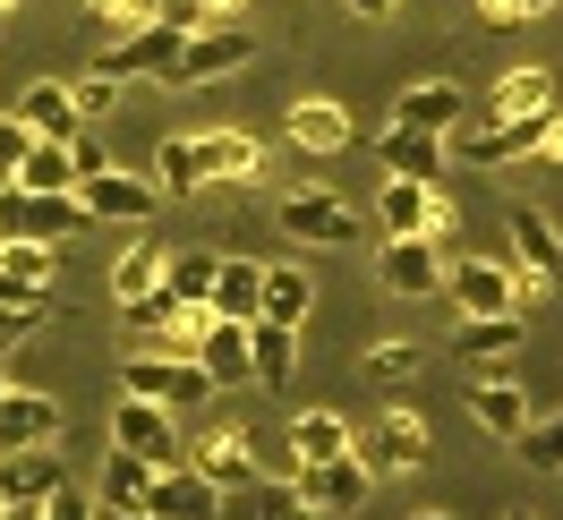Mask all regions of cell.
Wrapping results in <instances>:
<instances>
[{
	"label": "cell",
	"instance_id": "6da1fadb",
	"mask_svg": "<svg viewBox=\"0 0 563 520\" xmlns=\"http://www.w3.org/2000/svg\"><path fill=\"white\" fill-rule=\"evenodd\" d=\"M120 392H137V401H163V410H197V401H213L222 384L206 376V358L197 350H137L129 342V358H120Z\"/></svg>",
	"mask_w": 563,
	"mask_h": 520
},
{
	"label": "cell",
	"instance_id": "7a4b0ae2",
	"mask_svg": "<svg viewBox=\"0 0 563 520\" xmlns=\"http://www.w3.org/2000/svg\"><path fill=\"white\" fill-rule=\"evenodd\" d=\"M444 299H453L461 316H521L529 281H521V265H495V256H453V265H444Z\"/></svg>",
	"mask_w": 563,
	"mask_h": 520
},
{
	"label": "cell",
	"instance_id": "3957f363",
	"mask_svg": "<svg viewBox=\"0 0 563 520\" xmlns=\"http://www.w3.org/2000/svg\"><path fill=\"white\" fill-rule=\"evenodd\" d=\"M247 60H256V35L247 26H197V35L179 43V60H172V95H188V86H213V77H240Z\"/></svg>",
	"mask_w": 563,
	"mask_h": 520
},
{
	"label": "cell",
	"instance_id": "277c9868",
	"mask_svg": "<svg viewBox=\"0 0 563 520\" xmlns=\"http://www.w3.org/2000/svg\"><path fill=\"white\" fill-rule=\"evenodd\" d=\"M179 410H163V401H137V392H120L111 401V444L137 452V461H154V469H179L188 461V444H179Z\"/></svg>",
	"mask_w": 563,
	"mask_h": 520
},
{
	"label": "cell",
	"instance_id": "5b68a950",
	"mask_svg": "<svg viewBox=\"0 0 563 520\" xmlns=\"http://www.w3.org/2000/svg\"><path fill=\"white\" fill-rule=\"evenodd\" d=\"M376 222H385V240H444V231H453L444 179H385V197H376Z\"/></svg>",
	"mask_w": 563,
	"mask_h": 520
},
{
	"label": "cell",
	"instance_id": "8992f818",
	"mask_svg": "<svg viewBox=\"0 0 563 520\" xmlns=\"http://www.w3.org/2000/svg\"><path fill=\"white\" fill-rule=\"evenodd\" d=\"M274 222L299 247H351V231H358L351 206H342L333 188H282V197H274Z\"/></svg>",
	"mask_w": 563,
	"mask_h": 520
},
{
	"label": "cell",
	"instance_id": "52a82bcc",
	"mask_svg": "<svg viewBox=\"0 0 563 520\" xmlns=\"http://www.w3.org/2000/svg\"><path fill=\"white\" fill-rule=\"evenodd\" d=\"M52 274H60V247L52 240L0 231V299H9V308H52Z\"/></svg>",
	"mask_w": 563,
	"mask_h": 520
},
{
	"label": "cell",
	"instance_id": "ba28073f",
	"mask_svg": "<svg viewBox=\"0 0 563 520\" xmlns=\"http://www.w3.org/2000/svg\"><path fill=\"white\" fill-rule=\"evenodd\" d=\"M290 478H299V495H308L317 512H358V504H367V486H376V461L351 444L342 461H299Z\"/></svg>",
	"mask_w": 563,
	"mask_h": 520
},
{
	"label": "cell",
	"instance_id": "9c48e42d",
	"mask_svg": "<svg viewBox=\"0 0 563 520\" xmlns=\"http://www.w3.org/2000/svg\"><path fill=\"white\" fill-rule=\"evenodd\" d=\"M393 120H401V129H435V137H453V129L478 120V103H470V86H453V77H419V86L393 95Z\"/></svg>",
	"mask_w": 563,
	"mask_h": 520
},
{
	"label": "cell",
	"instance_id": "30bf717a",
	"mask_svg": "<svg viewBox=\"0 0 563 520\" xmlns=\"http://www.w3.org/2000/svg\"><path fill=\"white\" fill-rule=\"evenodd\" d=\"M504 231H512V265H521L529 290H563V231L555 222H547L538 206H512Z\"/></svg>",
	"mask_w": 563,
	"mask_h": 520
},
{
	"label": "cell",
	"instance_id": "8fae6325",
	"mask_svg": "<svg viewBox=\"0 0 563 520\" xmlns=\"http://www.w3.org/2000/svg\"><path fill=\"white\" fill-rule=\"evenodd\" d=\"M547 111H555V69L521 60V69H504L478 95V129H495V120H547Z\"/></svg>",
	"mask_w": 563,
	"mask_h": 520
},
{
	"label": "cell",
	"instance_id": "7c38bea8",
	"mask_svg": "<svg viewBox=\"0 0 563 520\" xmlns=\"http://www.w3.org/2000/svg\"><path fill=\"white\" fill-rule=\"evenodd\" d=\"M376 281H385V299H444V256H435V240H385Z\"/></svg>",
	"mask_w": 563,
	"mask_h": 520
},
{
	"label": "cell",
	"instance_id": "4fadbf2b",
	"mask_svg": "<svg viewBox=\"0 0 563 520\" xmlns=\"http://www.w3.org/2000/svg\"><path fill=\"white\" fill-rule=\"evenodd\" d=\"M179 43H188L179 26H129V35L103 43V60H95V69H111L120 86H129V77H154V86H163L172 60H179Z\"/></svg>",
	"mask_w": 563,
	"mask_h": 520
},
{
	"label": "cell",
	"instance_id": "5bb4252c",
	"mask_svg": "<svg viewBox=\"0 0 563 520\" xmlns=\"http://www.w3.org/2000/svg\"><path fill=\"white\" fill-rule=\"evenodd\" d=\"M77 222H86V206L77 197H35V188H0V231H18V240H69Z\"/></svg>",
	"mask_w": 563,
	"mask_h": 520
},
{
	"label": "cell",
	"instance_id": "9a60e30c",
	"mask_svg": "<svg viewBox=\"0 0 563 520\" xmlns=\"http://www.w3.org/2000/svg\"><path fill=\"white\" fill-rule=\"evenodd\" d=\"M77 206H86V222H145L163 206V188L137 172H95V179H77Z\"/></svg>",
	"mask_w": 563,
	"mask_h": 520
},
{
	"label": "cell",
	"instance_id": "2e32d148",
	"mask_svg": "<svg viewBox=\"0 0 563 520\" xmlns=\"http://www.w3.org/2000/svg\"><path fill=\"white\" fill-rule=\"evenodd\" d=\"M358 452H367L376 469H401V478H410V469H427V418H419V410H401V401H393V410L376 418L367 435H358Z\"/></svg>",
	"mask_w": 563,
	"mask_h": 520
},
{
	"label": "cell",
	"instance_id": "e0dca14e",
	"mask_svg": "<svg viewBox=\"0 0 563 520\" xmlns=\"http://www.w3.org/2000/svg\"><path fill=\"white\" fill-rule=\"evenodd\" d=\"M188 461H197L222 495H231V486H247V478H265V461H256V444H247V427H231V418H222V427H206V435L188 444Z\"/></svg>",
	"mask_w": 563,
	"mask_h": 520
},
{
	"label": "cell",
	"instance_id": "ac0fdd59",
	"mask_svg": "<svg viewBox=\"0 0 563 520\" xmlns=\"http://www.w3.org/2000/svg\"><path fill=\"white\" fill-rule=\"evenodd\" d=\"M52 444H60V401L9 384V401H0V452H52Z\"/></svg>",
	"mask_w": 563,
	"mask_h": 520
},
{
	"label": "cell",
	"instance_id": "d6986e66",
	"mask_svg": "<svg viewBox=\"0 0 563 520\" xmlns=\"http://www.w3.org/2000/svg\"><path fill=\"white\" fill-rule=\"evenodd\" d=\"M154 520H222V486L197 469V461H179V469H163L154 478V504H145Z\"/></svg>",
	"mask_w": 563,
	"mask_h": 520
},
{
	"label": "cell",
	"instance_id": "ffe728a7",
	"mask_svg": "<svg viewBox=\"0 0 563 520\" xmlns=\"http://www.w3.org/2000/svg\"><path fill=\"white\" fill-rule=\"evenodd\" d=\"M282 145H299V154H342V145H351V111L324 103V95H299V103L282 111Z\"/></svg>",
	"mask_w": 563,
	"mask_h": 520
},
{
	"label": "cell",
	"instance_id": "44dd1931",
	"mask_svg": "<svg viewBox=\"0 0 563 520\" xmlns=\"http://www.w3.org/2000/svg\"><path fill=\"white\" fill-rule=\"evenodd\" d=\"M470 418H478L487 435H504V444H521L529 427H538V418H529V392L512 376H470Z\"/></svg>",
	"mask_w": 563,
	"mask_h": 520
},
{
	"label": "cell",
	"instance_id": "7402d4cb",
	"mask_svg": "<svg viewBox=\"0 0 563 520\" xmlns=\"http://www.w3.org/2000/svg\"><path fill=\"white\" fill-rule=\"evenodd\" d=\"M265 145L247 137V129H206V179L213 188H265Z\"/></svg>",
	"mask_w": 563,
	"mask_h": 520
},
{
	"label": "cell",
	"instance_id": "603a6c76",
	"mask_svg": "<svg viewBox=\"0 0 563 520\" xmlns=\"http://www.w3.org/2000/svg\"><path fill=\"white\" fill-rule=\"evenodd\" d=\"M529 342V324L521 316H461V333H453V350L470 358V376L487 367V376H504V358Z\"/></svg>",
	"mask_w": 563,
	"mask_h": 520
},
{
	"label": "cell",
	"instance_id": "cb8c5ba5",
	"mask_svg": "<svg viewBox=\"0 0 563 520\" xmlns=\"http://www.w3.org/2000/svg\"><path fill=\"white\" fill-rule=\"evenodd\" d=\"M197 358H206V376L231 392V384H256V333H247L240 316H213V333L197 342Z\"/></svg>",
	"mask_w": 563,
	"mask_h": 520
},
{
	"label": "cell",
	"instance_id": "d4e9b609",
	"mask_svg": "<svg viewBox=\"0 0 563 520\" xmlns=\"http://www.w3.org/2000/svg\"><path fill=\"white\" fill-rule=\"evenodd\" d=\"M376 163H385V179H444V137L393 120L385 137H376Z\"/></svg>",
	"mask_w": 563,
	"mask_h": 520
},
{
	"label": "cell",
	"instance_id": "484cf974",
	"mask_svg": "<svg viewBox=\"0 0 563 520\" xmlns=\"http://www.w3.org/2000/svg\"><path fill=\"white\" fill-rule=\"evenodd\" d=\"M18 120H26L35 137H60V145H69L77 129H86V120H77V95H69V77H35V86L18 95Z\"/></svg>",
	"mask_w": 563,
	"mask_h": 520
},
{
	"label": "cell",
	"instance_id": "4316f807",
	"mask_svg": "<svg viewBox=\"0 0 563 520\" xmlns=\"http://www.w3.org/2000/svg\"><path fill=\"white\" fill-rule=\"evenodd\" d=\"M282 435H290V469H299V461H342V452L358 444L342 410H299L290 427H282Z\"/></svg>",
	"mask_w": 563,
	"mask_h": 520
},
{
	"label": "cell",
	"instance_id": "83f0119b",
	"mask_svg": "<svg viewBox=\"0 0 563 520\" xmlns=\"http://www.w3.org/2000/svg\"><path fill=\"white\" fill-rule=\"evenodd\" d=\"M154 478H163L154 461H137V452L111 444V461H103V478H95V495H103L111 512H145V504H154Z\"/></svg>",
	"mask_w": 563,
	"mask_h": 520
},
{
	"label": "cell",
	"instance_id": "f1b7e54d",
	"mask_svg": "<svg viewBox=\"0 0 563 520\" xmlns=\"http://www.w3.org/2000/svg\"><path fill=\"white\" fill-rule=\"evenodd\" d=\"M9 188H35V197H77V145L35 137V154L18 163V179H9Z\"/></svg>",
	"mask_w": 563,
	"mask_h": 520
},
{
	"label": "cell",
	"instance_id": "f546056e",
	"mask_svg": "<svg viewBox=\"0 0 563 520\" xmlns=\"http://www.w3.org/2000/svg\"><path fill=\"white\" fill-rule=\"evenodd\" d=\"M299 504H308V495H299V478H247V486H231V495H222V520H290Z\"/></svg>",
	"mask_w": 563,
	"mask_h": 520
},
{
	"label": "cell",
	"instance_id": "4dcf8cb0",
	"mask_svg": "<svg viewBox=\"0 0 563 520\" xmlns=\"http://www.w3.org/2000/svg\"><path fill=\"white\" fill-rule=\"evenodd\" d=\"M154 188H163V197H197V188H213V179H206V137H163V145H154Z\"/></svg>",
	"mask_w": 563,
	"mask_h": 520
},
{
	"label": "cell",
	"instance_id": "1f68e13d",
	"mask_svg": "<svg viewBox=\"0 0 563 520\" xmlns=\"http://www.w3.org/2000/svg\"><path fill=\"white\" fill-rule=\"evenodd\" d=\"M213 316H240V324H256V316H265V265H256V256H222Z\"/></svg>",
	"mask_w": 563,
	"mask_h": 520
},
{
	"label": "cell",
	"instance_id": "d6a6232c",
	"mask_svg": "<svg viewBox=\"0 0 563 520\" xmlns=\"http://www.w3.org/2000/svg\"><path fill=\"white\" fill-rule=\"evenodd\" d=\"M213 281H222V256H213V247H172L163 290H172L179 308H213Z\"/></svg>",
	"mask_w": 563,
	"mask_h": 520
},
{
	"label": "cell",
	"instance_id": "836d02e7",
	"mask_svg": "<svg viewBox=\"0 0 563 520\" xmlns=\"http://www.w3.org/2000/svg\"><path fill=\"white\" fill-rule=\"evenodd\" d=\"M247 333H256V384H265V392H282V384L299 376V324H274V316H256Z\"/></svg>",
	"mask_w": 563,
	"mask_h": 520
},
{
	"label": "cell",
	"instance_id": "e575fe53",
	"mask_svg": "<svg viewBox=\"0 0 563 520\" xmlns=\"http://www.w3.org/2000/svg\"><path fill=\"white\" fill-rule=\"evenodd\" d=\"M163 265H172V247H154V240H137L120 265H111V299L120 308H137V299H154L163 290Z\"/></svg>",
	"mask_w": 563,
	"mask_h": 520
},
{
	"label": "cell",
	"instance_id": "d590c367",
	"mask_svg": "<svg viewBox=\"0 0 563 520\" xmlns=\"http://www.w3.org/2000/svg\"><path fill=\"white\" fill-rule=\"evenodd\" d=\"M308 308H317V281L299 265H265V316L274 324H308Z\"/></svg>",
	"mask_w": 563,
	"mask_h": 520
},
{
	"label": "cell",
	"instance_id": "8d00e7d4",
	"mask_svg": "<svg viewBox=\"0 0 563 520\" xmlns=\"http://www.w3.org/2000/svg\"><path fill=\"white\" fill-rule=\"evenodd\" d=\"M52 452H0V495H9V504H43V495H52Z\"/></svg>",
	"mask_w": 563,
	"mask_h": 520
},
{
	"label": "cell",
	"instance_id": "74e56055",
	"mask_svg": "<svg viewBox=\"0 0 563 520\" xmlns=\"http://www.w3.org/2000/svg\"><path fill=\"white\" fill-rule=\"evenodd\" d=\"M358 367H367V384H376V392H401V384H419L427 358H419V342H376Z\"/></svg>",
	"mask_w": 563,
	"mask_h": 520
},
{
	"label": "cell",
	"instance_id": "f35d334b",
	"mask_svg": "<svg viewBox=\"0 0 563 520\" xmlns=\"http://www.w3.org/2000/svg\"><path fill=\"white\" fill-rule=\"evenodd\" d=\"M69 95H77V120H111V111H120V77H111V69H86Z\"/></svg>",
	"mask_w": 563,
	"mask_h": 520
},
{
	"label": "cell",
	"instance_id": "ab89813d",
	"mask_svg": "<svg viewBox=\"0 0 563 520\" xmlns=\"http://www.w3.org/2000/svg\"><path fill=\"white\" fill-rule=\"evenodd\" d=\"M512 452H521L529 469H563V410L547 418V427H529V435H521V444H512Z\"/></svg>",
	"mask_w": 563,
	"mask_h": 520
},
{
	"label": "cell",
	"instance_id": "60d3db41",
	"mask_svg": "<svg viewBox=\"0 0 563 520\" xmlns=\"http://www.w3.org/2000/svg\"><path fill=\"white\" fill-rule=\"evenodd\" d=\"M26 154H35V129H26L18 111H0V188L18 179V163H26Z\"/></svg>",
	"mask_w": 563,
	"mask_h": 520
},
{
	"label": "cell",
	"instance_id": "b9f144b4",
	"mask_svg": "<svg viewBox=\"0 0 563 520\" xmlns=\"http://www.w3.org/2000/svg\"><path fill=\"white\" fill-rule=\"evenodd\" d=\"M43 520H103V495H77V486H52V495H43Z\"/></svg>",
	"mask_w": 563,
	"mask_h": 520
},
{
	"label": "cell",
	"instance_id": "7bdbcfd3",
	"mask_svg": "<svg viewBox=\"0 0 563 520\" xmlns=\"http://www.w3.org/2000/svg\"><path fill=\"white\" fill-rule=\"evenodd\" d=\"M547 9H563V0H478L487 26H529V18H547Z\"/></svg>",
	"mask_w": 563,
	"mask_h": 520
},
{
	"label": "cell",
	"instance_id": "ee69618b",
	"mask_svg": "<svg viewBox=\"0 0 563 520\" xmlns=\"http://www.w3.org/2000/svg\"><path fill=\"white\" fill-rule=\"evenodd\" d=\"M43 316H52V308H9V299H0V358H9V350L26 342V333H35Z\"/></svg>",
	"mask_w": 563,
	"mask_h": 520
},
{
	"label": "cell",
	"instance_id": "f6af8a7d",
	"mask_svg": "<svg viewBox=\"0 0 563 520\" xmlns=\"http://www.w3.org/2000/svg\"><path fill=\"white\" fill-rule=\"evenodd\" d=\"M538 154H547V163H563V111H547V137H538Z\"/></svg>",
	"mask_w": 563,
	"mask_h": 520
},
{
	"label": "cell",
	"instance_id": "bcb514c9",
	"mask_svg": "<svg viewBox=\"0 0 563 520\" xmlns=\"http://www.w3.org/2000/svg\"><path fill=\"white\" fill-rule=\"evenodd\" d=\"M240 9H247V0H206V18H213V26H231Z\"/></svg>",
	"mask_w": 563,
	"mask_h": 520
},
{
	"label": "cell",
	"instance_id": "7dc6e473",
	"mask_svg": "<svg viewBox=\"0 0 563 520\" xmlns=\"http://www.w3.org/2000/svg\"><path fill=\"white\" fill-rule=\"evenodd\" d=\"M401 0H351V18H393Z\"/></svg>",
	"mask_w": 563,
	"mask_h": 520
},
{
	"label": "cell",
	"instance_id": "c3c4849f",
	"mask_svg": "<svg viewBox=\"0 0 563 520\" xmlns=\"http://www.w3.org/2000/svg\"><path fill=\"white\" fill-rule=\"evenodd\" d=\"M0 520H43V504H9V512H0Z\"/></svg>",
	"mask_w": 563,
	"mask_h": 520
},
{
	"label": "cell",
	"instance_id": "681fc988",
	"mask_svg": "<svg viewBox=\"0 0 563 520\" xmlns=\"http://www.w3.org/2000/svg\"><path fill=\"white\" fill-rule=\"evenodd\" d=\"M290 520H342V512H317V504H299V512H290Z\"/></svg>",
	"mask_w": 563,
	"mask_h": 520
},
{
	"label": "cell",
	"instance_id": "f907efd6",
	"mask_svg": "<svg viewBox=\"0 0 563 520\" xmlns=\"http://www.w3.org/2000/svg\"><path fill=\"white\" fill-rule=\"evenodd\" d=\"M103 520H154V512H111V504H103Z\"/></svg>",
	"mask_w": 563,
	"mask_h": 520
},
{
	"label": "cell",
	"instance_id": "816d5d0a",
	"mask_svg": "<svg viewBox=\"0 0 563 520\" xmlns=\"http://www.w3.org/2000/svg\"><path fill=\"white\" fill-rule=\"evenodd\" d=\"M410 520H453V512H410Z\"/></svg>",
	"mask_w": 563,
	"mask_h": 520
},
{
	"label": "cell",
	"instance_id": "f5cc1de1",
	"mask_svg": "<svg viewBox=\"0 0 563 520\" xmlns=\"http://www.w3.org/2000/svg\"><path fill=\"white\" fill-rule=\"evenodd\" d=\"M0 18H18V0H0Z\"/></svg>",
	"mask_w": 563,
	"mask_h": 520
},
{
	"label": "cell",
	"instance_id": "db71d44e",
	"mask_svg": "<svg viewBox=\"0 0 563 520\" xmlns=\"http://www.w3.org/2000/svg\"><path fill=\"white\" fill-rule=\"evenodd\" d=\"M103 9H111V0H95V18H103Z\"/></svg>",
	"mask_w": 563,
	"mask_h": 520
},
{
	"label": "cell",
	"instance_id": "11a10c76",
	"mask_svg": "<svg viewBox=\"0 0 563 520\" xmlns=\"http://www.w3.org/2000/svg\"><path fill=\"white\" fill-rule=\"evenodd\" d=\"M0 401H9V376H0Z\"/></svg>",
	"mask_w": 563,
	"mask_h": 520
},
{
	"label": "cell",
	"instance_id": "9f6ffc18",
	"mask_svg": "<svg viewBox=\"0 0 563 520\" xmlns=\"http://www.w3.org/2000/svg\"><path fill=\"white\" fill-rule=\"evenodd\" d=\"M504 520H529V512H504Z\"/></svg>",
	"mask_w": 563,
	"mask_h": 520
},
{
	"label": "cell",
	"instance_id": "6f0895ef",
	"mask_svg": "<svg viewBox=\"0 0 563 520\" xmlns=\"http://www.w3.org/2000/svg\"><path fill=\"white\" fill-rule=\"evenodd\" d=\"M0 111H9V103H0Z\"/></svg>",
	"mask_w": 563,
	"mask_h": 520
}]
</instances>
